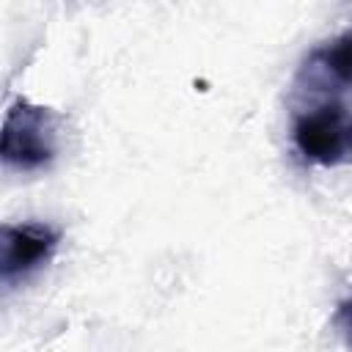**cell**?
Returning a JSON list of instances; mask_svg holds the SVG:
<instances>
[{
	"mask_svg": "<svg viewBox=\"0 0 352 352\" xmlns=\"http://www.w3.org/2000/svg\"><path fill=\"white\" fill-rule=\"evenodd\" d=\"M60 129H63V116L55 113L52 107L33 104L25 96L14 99L3 121V140H0L3 168L19 173H36L50 168L60 148Z\"/></svg>",
	"mask_w": 352,
	"mask_h": 352,
	"instance_id": "1",
	"label": "cell"
},
{
	"mask_svg": "<svg viewBox=\"0 0 352 352\" xmlns=\"http://www.w3.org/2000/svg\"><path fill=\"white\" fill-rule=\"evenodd\" d=\"M292 143L297 154L322 168L352 162V104L344 96L311 99L292 116Z\"/></svg>",
	"mask_w": 352,
	"mask_h": 352,
	"instance_id": "2",
	"label": "cell"
},
{
	"mask_svg": "<svg viewBox=\"0 0 352 352\" xmlns=\"http://www.w3.org/2000/svg\"><path fill=\"white\" fill-rule=\"evenodd\" d=\"M352 91V28L305 52L294 74V96L327 99Z\"/></svg>",
	"mask_w": 352,
	"mask_h": 352,
	"instance_id": "3",
	"label": "cell"
},
{
	"mask_svg": "<svg viewBox=\"0 0 352 352\" xmlns=\"http://www.w3.org/2000/svg\"><path fill=\"white\" fill-rule=\"evenodd\" d=\"M60 245V231L47 223H3L0 228V283L14 289L41 270Z\"/></svg>",
	"mask_w": 352,
	"mask_h": 352,
	"instance_id": "4",
	"label": "cell"
},
{
	"mask_svg": "<svg viewBox=\"0 0 352 352\" xmlns=\"http://www.w3.org/2000/svg\"><path fill=\"white\" fill-rule=\"evenodd\" d=\"M333 322H336L338 333L344 336V341L352 346V297H349V300H344V302L338 305V311H336Z\"/></svg>",
	"mask_w": 352,
	"mask_h": 352,
	"instance_id": "5",
	"label": "cell"
}]
</instances>
